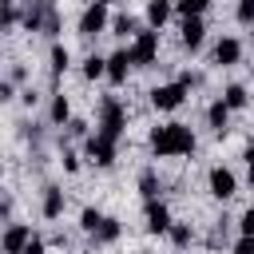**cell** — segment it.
<instances>
[{
  "label": "cell",
  "mask_w": 254,
  "mask_h": 254,
  "mask_svg": "<svg viewBox=\"0 0 254 254\" xmlns=\"http://www.w3.org/2000/svg\"><path fill=\"white\" fill-rule=\"evenodd\" d=\"M171 16H175V0H147V28L159 32Z\"/></svg>",
  "instance_id": "17"
},
{
  "label": "cell",
  "mask_w": 254,
  "mask_h": 254,
  "mask_svg": "<svg viewBox=\"0 0 254 254\" xmlns=\"http://www.w3.org/2000/svg\"><path fill=\"white\" fill-rule=\"evenodd\" d=\"M20 24H24L28 32H48V36H56V32H60V12H56L52 0H24Z\"/></svg>",
  "instance_id": "2"
},
{
  "label": "cell",
  "mask_w": 254,
  "mask_h": 254,
  "mask_svg": "<svg viewBox=\"0 0 254 254\" xmlns=\"http://www.w3.org/2000/svg\"><path fill=\"white\" fill-rule=\"evenodd\" d=\"M60 163H64V171H67V175H75V171H79V155H75V151H67V147H64Z\"/></svg>",
  "instance_id": "30"
},
{
  "label": "cell",
  "mask_w": 254,
  "mask_h": 254,
  "mask_svg": "<svg viewBox=\"0 0 254 254\" xmlns=\"http://www.w3.org/2000/svg\"><path fill=\"white\" fill-rule=\"evenodd\" d=\"M143 214H147V234H167V230H171V222H175L163 198H147Z\"/></svg>",
  "instance_id": "10"
},
{
  "label": "cell",
  "mask_w": 254,
  "mask_h": 254,
  "mask_svg": "<svg viewBox=\"0 0 254 254\" xmlns=\"http://www.w3.org/2000/svg\"><path fill=\"white\" fill-rule=\"evenodd\" d=\"M28 238H32V226H28V222H12V226L0 234V250H4V254H20Z\"/></svg>",
  "instance_id": "13"
},
{
  "label": "cell",
  "mask_w": 254,
  "mask_h": 254,
  "mask_svg": "<svg viewBox=\"0 0 254 254\" xmlns=\"http://www.w3.org/2000/svg\"><path fill=\"white\" fill-rule=\"evenodd\" d=\"M64 206H67V198H64V187L48 183V187H44V202H40V214H44V218H60V214H64Z\"/></svg>",
  "instance_id": "14"
},
{
  "label": "cell",
  "mask_w": 254,
  "mask_h": 254,
  "mask_svg": "<svg viewBox=\"0 0 254 254\" xmlns=\"http://www.w3.org/2000/svg\"><path fill=\"white\" fill-rule=\"evenodd\" d=\"M99 135H107V139H123V131H127V107L115 99V95H103L99 99V127H95Z\"/></svg>",
  "instance_id": "3"
},
{
  "label": "cell",
  "mask_w": 254,
  "mask_h": 254,
  "mask_svg": "<svg viewBox=\"0 0 254 254\" xmlns=\"http://www.w3.org/2000/svg\"><path fill=\"white\" fill-rule=\"evenodd\" d=\"M238 234H254V206L242 210V218H238Z\"/></svg>",
  "instance_id": "31"
},
{
  "label": "cell",
  "mask_w": 254,
  "mask_h": 254,
  "mask_svg": "<svg viewBox=\"0 0 254 254\" xmlns=\"http://www.w3.org/2000/svg\"><path fill=\"white\" fill-rule=\"evenodd\" d=\"M8 79H12V83H24V79H28V71H24V67H20V64H16V67H12V75H8Z\"/></svg>",
  "instance_id": "35"
},
{
  "label": "cell",
  "mask_w": 254,
  "mask_h": 254,
  "mask_svg": "<svg viewBox=\"0 0 254 254\" xmlns=\"http://www.w3.org/2000/svg\"><path fill=\"white\" fill-rule=\"evenodd\" d=\"M234 16H238V24H254V0H238Z\"/></svg>",
  "instance_id": "29"
},
{
  "label": "cell",
  "mask_w": 254,
  "mask_h": 254,
  "mask_svg": "<svg viewBox=\"0 0 254 254\" xmlns=\"http://www.w3.org/2000/svg\"><path fill=\"white\" fill-rule=\"evenodd\" d=\"M234 254H254V234H238L234 238Z\"/></svg>",
  "instance_id": "32"
},
{
  "label": "cell",
  "mask_w": 254,
  "mask_h": 254,
  "mask_svg": "<svg viewBox=\"0 0 254 254\" xmlns=\"http://www.w3.org/2000/svg\"><path fill=\"white\" fill-rule=\"evenodd\" d=\"M107 24H111V16H107V8H103V4H87V8L79 12V36H83V40L103 36V32H107Z\"/></svg>",
  "instance_id": "7"
},
{
  "label": "cell",
  "mask_w": 254,
  "mask_h": 254,
  "mask_svg": "<svg viewBox=\"0 0 254 254\" xmlns=\"http://www.w3.org/2000/svg\"><path fill=\"white\" fill-rule=\"evenodd\" d=\"M167 238L179 246V250H187L190 242H194V226L190 222H171V230H167Z\"/></svg>",
  "instance_id": "21"
},
{
  "label": "cell",
  "mask_w": 254,
  "mask_h": 254,
  "mask_svg": "<svg viewBox=\"0 0 254 254\" xmlns=\"http://www.w3.org/2000/svg\"><path fill=\"white\" fill-rule=\"evenodd\" d=\"M127 56H131V67H151V64L159 60V32H155V28L135 32V40H131Z\"/></svg>",
  "instance_id": "4"
},
{
  "label": "cell",
  "mask_w": 254,
  "mask_h": 254,
  "mask_svg": "<svg viewBox=\"0 0 254 254\" xmlns=\"http://www.w3.org/2000/svg\"><path fill=\"white\" fill-rule=\"evenodd\" d=\"M64 131H67L71 139H87V135H91V131H87V119H75V115L64 123Z\"/></svg>",
  "instance_id": "28"
},
{
  "label": "cell",
  "mask_w": 254,
  "mask_h": 254,
  "mask_svg": "<svg viewBox=\"0 0 254 254\" xmlns=\"http://www.w3.org/2000/svg\"><path fill=\"white\" fill-rule=\"evenodd\" d=\"M246 163H254V139H250V147H246V155H242Z\"/></svg>",
  "instance_id": "38"
},
{
  "label": "cell",
  "mask_w": 254,
  "mask_h": 254,
  "mask_svg": "<svg viewBox=\"0 0 254 254\" xmlns=\"http://www.w3.org/2000/svg\"><path fill=\"white\" fill-rule=\"evenodd\" d=\"M179 40H183L187 52H198L202 40H206V24H202V16H187V20L179 24Z\"/></svg>",
  "instance_id": "11"
},
{
  "label": "cell",
  "mask_w": 254,
  "mask_h": 254,
  "mask_svg": "<svg viewBox=\"0 0 254 254\" xmlns=\"http://www.w3.org/2000/svg\"><path fill=\"white\" fill-rule=\"evenodd\" d=\"M115 36H135L139 32V20L131 16V12H119V16H111V24H107Z\"/></svg>",
  "instance_id": "22"
},
{
  "label": "cell",
  "mask_w": 254,
  "mask_h": 254,
  "mask_svg": "<svg viewBox=\"0 0 254 254\" xmlns=\"http://www.w3.org/2000/svg\"><path fill=\"white\" fill-rule=\"evenodd\" d=\"M246 183L254 187V163H246Z\"/></svg>",
  "instance_id": "37"
},
{
  "label": "cell",
  "mask_w": 254,
  "mask_h": 254,
  "mask_svg": "<svg viewBox=\"0 0 254 254\" xmlns=\"http://www.w3.org/2000/svg\"><path fill=\"white\" fill-rule=\"evenodd\" d=\"M115 151H119V143L107 139V135H99V131L83 139V155H87V163H95V167H111V163H115Z\"/></svg>",
  "instance_id": "5"
},
{
  "label": "cell",
  "mask_w": 254,
  "mask_h": 254,
  "mask_svg": "<svg viewBox=\"0 0 254 254\" xmlns=\"http://www.w3.org/2000/svg\"><path fill=\"white\" fill-rule=\"evenodd\" d=\"M127 71H131V56H127V48L103 56V79H107V83H115V87L127 83Z\"/></svg>",
  "instance_id": "9"
},
{
  "label": "cell",
  "mask_w": 254,
  "mask_h": 254,
  "mask_svg": "<svg viewBox=\"0 0 254 254\" xmlns=\"http://www.w3.org/2000/svg\"><path fill=\"white\" fill-rule=\"evenodd\" d=\"M83 79H103V56L91 52V56L83 60Z\"/></svg>",
  "instance_id": "27"
},
{
  "label": "cell",
  "mask_w": 254,
  "mask_h": 254,
  "mask_svg": "<svg viewBox=\"0 0 254 254\" xmlns=\"http://www.w3.org/2000/svg\"><path fill=\"white\" fill-rule=\"evenodd\" d=\"M139 194L143 198H159V175L155 171H143L139 175Z\"/></svg>",
  "instance_id": "25"
},
{
  "label": "cell",
  "mask_w": 254,
  "mask_h": 254,
  "mask_svg": "<svg viewBox=\"0 0 254 254\" xmlns=\"http://www.w3.org/2000/svg\"><path fill=\"white\" fill-rule=\"evenodd\" d=\"M44 250H48V246H44V238H40V234H32V238L24 242V250H20V254H44Z\"/></svg>",
  "instance_id": "33"
},
{
  "label": "cell",
  "mask_w": 254,
  "mask_h": 254,
  "mask_svg": "<svg viewBox=\"0 0 254 254\" xmlns=\"http://www.w3.org/2000/svg\"><path fill=\"white\" fill-rule=\"evenodd\" d=\"M151 151L155 159H179L194 151V131L187 123H159L151 127Z\"/></svg>",
  "instance_id": "1"
},
{
  "label": "cell",
  "mask_w": 254,
  "mask_h": 254,
  "mask_svg": "<svg viewBox=\"0 0 254 254\" xmlns=\"http://www.w3.org/2000/svg\"><path fill=\"white\" fill-rule=\"evenodd\" d=\"M8 24H20V8H16V0H0V32H4Z\"/></svg>",
  "instance_id": "26"
},
{
  "label": "cell",
  "mask_w": 254,
  "mask_h": 254,
  "mask_svg": "<svg viewBox=\"0 0 254 254\" xmlns=\"http://www.w3.org/2000/svg\"><path fill=\"white\" fill-rule=\"evenodd\" d=\"M12 95H16V83L12 79H0V103H8Z\"/></svg>",
  "instance_id": "34"
},
{
  "label": "cell",
  "mask_w": 254,
  "mask_h": 254,
  "mask_svg": "<svg viewBox=\"0 0 254 254\" xmlns=\"http://www.w3.org/2000/svg\"><path fill=\"white\" fill-rule=\"evenodd\" d=\"M4 214H12V202H8V198L0 202V218H4Z\"/></svg>",
  "instance_id": "36"
},
{
  "label": "cell",
  "mask_w": 254,
  "mask_h": 254,
  "mask_svg": "<svg viewBox=\"0 0 254 254\" xmlns=\"http://www.w3.org/2000/svg\"><path fill=\"white\" fill-rule=\"evenodd\" d=\"M183 103H187V87H183L179 79L151 87V107H155V111H175V107H183Z\"/></svg>",
  "instance_id": "6"
},
{
  "label": "cell",
  "mask_w": 254,
  "mask_h": 254,
  "mask_svg": "<svg viewBox=\"0 0 254 254\" xmlns=\"http://www.w3.org/2000/svg\"><path fill=\"white\" fill-rule=\"evenodd\" d=\"M99 222H103V210H99V206H83V210H79V230H83V234H91Z\"/></svg>",
  "instance_id": "23"
},
{
  "label": "cell",
  "mask_w": 254,
  "mask_h": 254,
  "mask_svg": "<svg viewBox=\"0 0 254 254\" xmlns=\"http://www.w3.org/2000/svg\"><path fill=\"white\" fill-rule=\"evenodd\" d=\"M206 183H210V194H214L218 202H226V198H234V194H238V179H234V171H230V167H210Z\"/></svg>",
  "instance_id": "8"
},
{
  "label": "cell",
  "mask_w": 254,
  "mask_h": 254,
  "mask_svg": "<svg viewBox=\"0 0 254 254\" xmlns=\"http://www.w3.org/2000/svg\"><path fill=\"white\" fill-rule=\"evenodd\" d=\"M48 119H52V127H64V123L71 119V103H67V95H64V91H52V103H48Z\"/></svg>",
  "instance_id": "18"
},
{
  "label": "cell",
  "mask_w": 254,
  "mask_h": 254,
  "mask_svg": "<svg viewBox=\"0 0 254 254\" xmlns=\"http://www.w3.org/2000/svg\"><path fill=\"white\" fill-rule=\"evenodd\" d=\"M119 234H123V222L111 218V214H103V222L91 230V242L95 246H111V242H119Z\"/></svg>",
  "instance_id": "15"
},
{
  "label": "cell",
  "mask_w": 254,
  "mask_h": 254,
  "mask_svg": "<svg viewBox=\"0 0 254 254\" xmlns=\"http://www.w3.org/2000/svg\"><path fill=\"white\" fill-rule=\"evenodd\" d=\"M67 67H71V52H67V48H64L60 40H56V44H52V79L60 83Z\"/></svg>",
  "instance_id": "19"
},
{
  "label": "cell",
  "mask_w": 254,
  "mask_h": 254,
  "mask_svg": "<svg viewBox=\"0 0 254 254\" xmlns=\"http://www.w3.org/2000/svg\"><path fill=\"white\" fill-rule=\"evenodd\" d=\"M91 4H103V8H107V4H111V0H91Z\"/></svg>",
  "instance_id": "39"
},
{
  "label": "cell",
  "mask_w": 254,
  "mask_h": 254,
  "mask_svg": "<svg viewBox=\"0 0 254 254\" xmlns=\"http://www.w3.org/2000/svg\"><path fill=\"white\" fill-rule=\"evenodd\" d=\"M222 103H226V107H230V111H242V107H246V103H250V91H246V87H242V83H230V87H226V91H222Z\"/></svg>",
  "instance_id": "20"
},
{
  "label": "cell",
  "mask_w": 254,
  "mask_h": 254,
  "mask_svg": "<svg viewBox=\"0 0 254 254\" xmlns=\"http://www.w3.org/2000/svg\"><path fill=\"white\" fill-rule=\"evenodd\" d=\"M206 123H210V131H214V135L222 139V135L230 131V107H226L222 99H214V103L206 107Z\"/></svg>",
  "instance_id": "16"
},
{
  "label": "cell",
  "mask_w": 254,
  "mask_h": 254,
  "mask_svg": "<svg viewBox=\"0 0 254 254\" xmlns=\"http://www.w3.org/2000/svg\"><path fill=\"white\" fill-rule=\"evenodd\" d=\"M210 60H214L218 67H234V64L242 60V40H234V36H222V40L214 44Z\"/></svg>",
  "instance_id": "12"
},
{
  "label": "cell",
  "mask_w": 254,
  "mask_h": 254,
  "mask_svg": "<svg viewBox=\"0 0 254 254\" xmlns=\"http://www.w3.org/2000/svg\"><path fill=\"white\" fill-rule=\"evenodd\" d=\"M210 8V0H175V12L187 20V16H202Z\"/></svg>",
  "instance_id": "24"
}]
</instances>
